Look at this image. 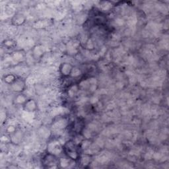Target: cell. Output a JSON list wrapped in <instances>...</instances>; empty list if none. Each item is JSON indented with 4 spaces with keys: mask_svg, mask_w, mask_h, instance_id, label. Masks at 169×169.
<instances>
[{
    "mask_svg": "<svg viewBox=\"0 0 169 169\" xmlns=\"http://www.w3.org/2000/svg\"><path fill=\"white\" fill-rule=\"evenodd\" d=\"M64 149L69 159L72 160H77L79 158V154L77 149L75 143L73 141H69L65 144Z\"/></svg>",
    "mask_w": 169,
    "mask_h": 169,
    "instance_id": "6da1fadb",
    "label": "cell"
},
{
    "mask_svg": "<svg viewBox=\"0 0 169 169\" xmlns=\"http://www.w3.org/2000/svg\"><path fill=\"white\" fill-rule=\"evenodd\" d=\"M48 151L49 153L57 155L61 153L62 149H61V145L59 141H53L48 144Z\"/></svg>",
    "mask_w": 169,
    "mask_h": 169,
    "instance_id": "7a4b0ae2",
    "label": "cell"
},
{
    "mask_svg": "<svg viewBox=\"0 0 169 169\" xmlns=\"http://www.w3.org/2000/svg\"><path fill=\"white\" fill-rule=\"evenodd\" d=\"M73 68L69 64H64L60 68V72L64 76L69 75L72 73Z\"/></svg>",
    "mask_w": 169,
    "mask_h": 169,
    "instance_id": "3957f363",
    "label": "cell"
},
{
    "mask_svg": "<svg viewBox=\"0 0 169 169\" xmlns=\"http://www.w3.org/2000/svg\"><path fill=\"white\" fill-rule=\"evenodd\" d=\"M11 85H12V89H13V90H15V91L20 92L23 90V89H24V83L21 81L16 79V81L13 83H12Z\"/></svg>",
    "mask_w": 169,
    "mask_h": 169,
    "instance_id": "277c9868",
    "label": "cell"
},
{
    "mask_svg": "<svg viewBox=\"0 0 169 169\" xmlns=\"http://www.w3.org/2000/svg\"><path fill=\"white\" fill-rule=\"evenodd\" d=\"M36 103L33 101V100H29L28 101H26L25 105H24V109L27 112H33L36 109Z\"/></svg>",
    "mask_w": 169,
    "mask_h": 169,
    "instance_id": "5b68a950",
    "label": "cell"
},
{
    "mask_svg": "<svg viewBox=\"0 0 169 169\" xmlns=\"http://www.w3.org/2000/svg\"><path fill=\"white\" fill-rule=\"evenodd\" d=\"M16 81V78L13 75H7L5 76V81L8 84H12Z\"/></svg>",
    "mask_w": 169,
    "mask_h": 169,
    "instance_id": "8992f818",
    "label": "cell"
}]
</instances>
